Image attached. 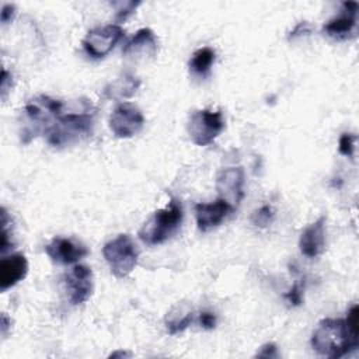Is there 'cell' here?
Wrapping results in <instances>:
<instances>
[{
    "label": "cell",
    "mask_w": 359,
    "mask_h": 359,
    "mask_svg": "<svg viewBox=\"0 0 359 359\" xmlns=\"http://www.w3.org/2000/svg\"><path fill=\"white\" fill-rule=\"evenodd\" d=\"M310 342L316 352L331 359L341 358L358 348V344L353 342L348 332L345 320L341 318H323Z\"/></svg>",
    "instance_id": "obj_1"
},
{
    "label": "cell",
    "mask_w": 359,
    "mask_h": 359,
    "mask_svg": "<svg viewBox=\"0 0 359 359\" xmlns=\"http://www.w3.org/2000/svg\"><path fill=\"white\" fill-rule=\"evenodd\" d=\"M355 140L356 136L352 133H342L338 142V150L342 156L346 157H352L353 151H355Z\"/></svg>",
    "instance_id": "obj_25"
},
{
    "label": "cell",
    "mask_w": 359,
    "mask_h": 359,
    "mask_svg": "<svg viewBox=\"0 0 359 359\" xmlns=\"http://www.w3.org/2000/svg\"><path fill=\"white\" fill-rule=\"evenodd\" d=\"M45 252L53 262L69 265L84 258L88 254V248L72 238L55 237L49 244H46Z\"/></svg>",
    "instance_id": "obj_13"
},
{
    "label": "cell",
    "mask_w": 359,
    "mask_h": 359,
    "mask_svg": "<svg viewBox=\"0 0 359 359\" xmlns=\"http://www.w3.org/2000/svg\"><path fill=\"white\" fill-rule=\"evenodd\" d=\"M342 7H344L342 13L331 18L330 21H327L323 27L324 35L335 41L348 39L355 32V28H356L359 4L356 1H344Z\"/></svg>",
    "instance_id": "obj_12"
},
{
    "label": "cell",
    "mask_w": 359,
    "mask_h": 359,
    "mask_svg": "<svg viewBox=\"0 0 359 359\" xmlns=\"http://www.w3.org/2000/svg\"><path fill=\"white\" fill-rule=\"evenodd\" d=\"M257 356L258 358H278V348L275 344L268 342L259 348V351L257 352Z\"/></svg>",
    "instance_id": "obj_28"
},
{
    "label": "cell",
    "mask_w": 359,
    "mask_h": 359,
    "mask_svg": "<svg viewBox=\"0 0 359 359\" xmlns=\"http://www.w3.org/2000/svg\"><path fill=\"white\" fill-rule=\"evenodd\" d=\"M300 251L307 258L318 257L325 248V216H320L309 224L299 240Z\"/></svg>",
    "instance_id": "obj_15"
},
{
    "label": "cell",
    "mask_w": 359,
    "mask_h": 359,
    "mask_svg": "<svg viewBox=\"0 0 359 359\" xmlns=\"http://www.w3.org/2000/svg\"><path fill=\"white\" fill-rule=\"evenodd\" d=\"M28 273V261L24 254L15 252L0 262V290L6 292L22 280Z\"/></svg>",
    "instance_id": "obj_16"
},
{
    "label": "cell",
    "mask_w": 359,
    "mask_h": 359,
    "mask_svg": "<svg viewBox=\"0 0 359 359\" xmlns=\"http://www.w3.org/2000/svg\"><path fill=\"white\" fill-rule=\"evenodd\" d=\"M182 206L171 199L168 206L156 210L139 230V238L147 245H157L167 241L181 226Z\"/></svg>",
    "instance_id": "obj_4"
},
{
    "label": "cell",
    "mask_w": 359,
    "mask_h": 359,
    "mask_svg": "<svg viewBox=\"0 0 359 359\" xmlns=\"http://www.w3.org/2000/svg\"><path fill=\"white\" fill-rule=\"evenodd\" d=\"M224 129V119L220 111L198 109L188 121V133L196 146H208Z\"/></svg>",
    "instance_id": "obj_6"
},
{
    "label": "cell",
    "mask_w": 359,
    "mask_h": 359,
    "mask_svg": "<svg viewBox=\"0 0 359 359\" xmlns=\"http://www.w3.org/2000/svg\"><path fill=\"white\" fill-rule=\"evenodd\" d=\"M194 321V313L188 311L184 316L174 317V318H167L165 320V325H167V331L170 335H175L178 332H182L185 328H188L191 325V323Z\"/></svg>",
    "instance_id": "obj_19"
},
{
    "label": "cell",
    "mask_w": 359,
    "mask_h": 359,
    "mask_svg": "<svg viewBox=\"0 0 359 359\" xmlns=\"http://www.w3.org/2000/svg\"><path fill=\"white\" fill-rule=\"evenodd\" d=\"M158 52V41L150 28H140L125 43L122 53L133 62H144L154 59Z\"/></svg>",
    "instance_id": "obj_11"
},
{
    "label": "cell",
    "mask_w": 359,
    "mask_h": 359,
    "mask_svg": "<svg viewBox=\"0 0 359 359\" xmlns=\"http://www.w3.org/2000/svg\"><path fill=\"white\" fill-rule=\"evenodd\" d=\"M8 77H10L8 72L6 69H3L1 70V95H3V98H6V91H7L8 81L11 83V79H8Z\"/></svg>",
    "instance_id": "obj_30"
},
{
    "label": "cell",
    "mask_w": 359,
    "mask_h": 359,
    "mask_svg": "<svg viewBox=\"0 0 359 359\" xmlns=\"http://www.w3.org/2000/svg\"><path fill=\"white\" fill-rule=\"evenodd\" d=\"M140 86V80L130 73H122L104 88V95L111 100H123L132 97Z\"/></svg>",
    "instance_id": "obj_17"
},
{
    "label": "cell",
    "mask_w": 359,
    "mask_h": 359,
    "mask_svg": "<svg viewBox=\"0 0 359 359\" xmlns=\"http://www.w3.org/2000/svg\"><path fill=\"white\" fill-rule=\"evenodd\" d=\"M194 210L198 229L201 231H209L210 229L217 227L229 216V213L234 210V208L224 199L217 198L210 203H196Z\"/></svg>",
    "instance_id": "obj_14"
},
{
    "label": "cell",
    "mask_w": 359,
    "mask_h": 359,
    "mask_svg": "<svg viewBox=\"0 0 359 359\" xmlns=\"http://www.w3.org/2000/svg\"><path fill=\"white\" fill-rule=\"evenodd\" d=\"M216 189L220 195L219 198L236 209L244 198V170L241 167L220 170L216 177Z\"/></svg>",
    "instance_id": "obj_10"
},
{
    "label": "cell",
    "mask_w": 359,
    "mask_h": 359,
    "mask_svg": "<svg viewBox=\"0 0 359 359\" xmlns=\"http://www.w3.org/2000/svg\"><path fill=\"white\" fill-rule=\"evenodd\" d=\"M112 6H115L116 8V14H115L116 21L122 22L135 13V10L140 6V1H118V3H112Z\"/></svg>",
    "instance_id": "obj_23"
},
{
    "label": "cell",
    "mask_w": 359,
    "mask_h": 359,
    "mask_svg": "<svg viewBox=\"0 0 359 359\" xmlns=\"http://www.w3.org/2000/svg\"><path fill=\"white\" fill-rule=\"evenodd\" d=\"M213 62H215V50L209 46H203L194 52L189 60V70L195 76L205 77L209 73Z\"/></svg>",
    "instance_id": "obj_18"
},
{
    "label": "cell",
    "mask_w": 359,
    "mask_h": 359,
    "mask_svg": "<svg viewBox=\"0 0 359 359\" xmlns=\"http://www.w3.org/2000/svg\"><path fill=\"white\" fill-rule=\"evenodd\" d=\"M102 255L108 262L111 272L116 278L123 279L137 265L139 250L130 236L119 234L104 245Z\"/></svg>",
    "instance_id": "obj_5"
},
{
    "label": "cell",
    "mask_w": 359,
    "mask_h": 359,
    "mask_svg": "<svg viewBox=\"0 0 359 359\" xmlns=\"http://www.w3.org/2000/svg\"><path fill=\"white\" fill-rule=\"evenodd\" d=\"M67 299L73 306L87 302L94 290L93 271L87 265H74L63 278Z\"/></svg>",
    "instance_id": "obj_9"
},
{
    "label": "cell",
    "mask_w": 359,
    "mask_h": 359,
    "mask_svg": "<svg viewBox=\"0 0 359 359\" xmlns=\"http://www.w3.org/2000/svg\"><path fill=\"white\" fill-rule=\"evenodd\" d=\"M273 219V209L269 205H262L251 215L252 224L258 227H266Z\"/></svg>",
    "instance_id": "obj_21"
},
{
    "label": "cell",
    "mask_w": 359,
    "mask_h": 359,
    "mask_svg": "<svg viewBox=\"0 0 359 359\" xmlns=\"http://www.w3.org/2000/svg\"><path fill=\"white\" fill-rule=\"evenodd\" d=\"M310 32H311L310 24H309L307 21H300V22L289 32L287 39L292 41V39H296V38H299V36H302V35H309Z\"/></svg>",
    "instance_id": "obj_26"
},
{
    "label": "cell",
    "mask_w": 359,
    "mask_h": 359,
    "mask_svg": "<svg viewBox=\"0 0 359 359\" xmlns=\"http://www.w3.org/2000/svg\"><path fill=\"white\" fill-rule=\"evenodd\" d=\"M8 215H7V210L3 208L1 209V241H0V251L1 254H4L11 245V229H8Z\"/></svg>",
    "instance_id": "obj_22"
},
{
    "label": "cell",
    "mask_w": 359,
    "mask_h": 359,
    "mask_svg": "<svg viewBox=\"0 0 359 359\" xmlns=\"http://www.w3.org/2000/svg\"><path fill=\"white\" fill-rule=\"evenodd\" d=\"M63 104L49 95H36L31 98L24 107V125L21 129V142L29 143L41 132L48 128L62 115Z\"/></svg>",
    "instance_id": "obj_2"
},
{
    "label": "cell",
    "mask_w": 359,
    "mask_h": 359,
    "mask_svg": "<svg viewBox=\"0 0 359 359\" xmlns=\"http://www.w3.org/2000/svg\"><path fill=\"white\" fill-rule=\"evenodd\" d=\"M199 325L205 330H213L216 327V316L212 311H202L199 314Z\"/></svg>",
    "instance_id": "obj_27"
},
{
    "label": "cell",
    "mask_w": 359,
    "mask_h": 359,
    "mask_svg": "<svg viewBox=\"0 0 359 359\" xmlns=\"http://www.w3.org/2000/svg\"><path fill=\"white\" fill-rule=\"evenodd\" d=\"M123 29L116 24L97 27L86 35L83 39V48L86 53L94 59L107 56L123 36Z\"/></svg>",
    "instance_id": "obj_8"
},
{
    "label": "cell",
    "mask_w": 359,
    "mask_h": 359,
    "mask_svg": "<svg viewBox=\"0 0 359 359\" xmlns=\"http://www.w3.org/2000/svg\"><path fill=\"white\" fill-rule=\"evenodd\" d=\"M144 125L143 112L133 104H119L109 116V129L118 139H129L137 135Z\"/></svg>",
    "instance_id": "obj_7"
},
{
    "label": "cell",
    "mask_w": 359,
    "mask_h": 359,
    "mask_svg": "<svg viewBox=\"0 0 359 359\" xmlns=\"http://www.w3.org/2000/svg\"><path fill=\"white\" fill-rule=\"evenodd\" d=\"M345 324H346L351 338L353 339L355 344L359 345V307H358V304H353L349 309Z\"/></svg>",
    "instance_id": "obj_20"
},
{
    "label": "cell",
    "mask_w": 359,
    "mask_h": 359,
    "mask_svg": "<svg viewBox=\"0 0 359 359\" xmlns=\"http://www.w3.org/2000/svg\"><path fill=\"white\" fill-rule=\"evenodd\" d=\"M94 112H70L60 115L43 133L53 147H66L86 139L93 133Z\"/></svg>",
    "instance_id": "obj_3"
},
{
    "label": "cell",
    "mask_w": 359,
    "mask_h": 359,
    "mask_svg": "<svg viewBox=\"0 0 359 359\" xmlns=\"http://www.w3.org/2000/svg\"><path fill=\"white\" fill-rule=\"evenodd\" d=\"M15 14V6L14 4H4L1 7V24H8Z\"/></svg>",
    "instance_id": "obj_29"
},
{
    "label": "cell",
    "mask_w": 359,
    "mask_h": 359,
    "mask_svg": "<svg viewBox=\"0 0 359 359\" xmlns=\"http://www.w3.org/2000/svg\"><path fill=\"white\" fill-rule=\"evenodd\" d=\"M7 328H8V317L6 314L1 316V335L6 337L7 334Z\"/></svg>",
    "instance_id": "obj_31"
},
{
    "label": "cell",
    "mask_w": 359,
    "mask_h": 359,
    "mask_svg": "<svg viewBox=\"0 0 359 359\" xmlns=\"http://www.w3.org/2000/svg\"><path fill=\"white\" fill-rule=\"evenodd\" d=\"M303 289H304V280L297 279L289 292L283 294V297L290 303L292 306H300L303 303Z\"/></svg>",
    "instance_id": "obj_24"
},
{
    "label": "cell",
    "mask_w": 359,
    "mask_h": 359,
    "mask_svg": "<svg viewBox=\"0 0 359 359\" xmlns=\"http://www.w3.org/2000/svg\"><path fill=\"white\" fill-rule=\"evenodd\" d=\"M130 353L129 352H123V351H118V352H114L109 355V358H116V356H129Z\"/></svg>",
    "instance_id": "obj_32"
}]
</instances>
